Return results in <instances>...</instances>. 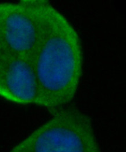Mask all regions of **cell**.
<instances>
[{"label": "cell", "mask_w": 126, "mask_h": 152, "mask_svg": "<svg viewBox=\"0 0 126 152\" xmlns=\"http://www.w3.org/2000/svg\"><path fill=\"white\" fill-rule=\"evenodd\" d=\"M37 83L35 104L53 113L74 99L83 69L78 34L50 4L30 57Z\"/></svg>", "instance_id": "6da1fadb"}, {"label": "cell", "mask_w": 126, "mask_h": 152, "mask_svg": "<svg viewBox=\"0 0 126 152\" xmlns=\"http://www.w3.org/2000/svg\"><path fill=\"white\" fill-rule=\"evenodd\" d=\"M50 4L47 0L0 3V51L30 58Z\"/></svg>", "instance_id": "3957f363"}, {"label": "cell", "mask_w": 126, "mask_h": 152, "mask_svg": "<svg viewBox=\"0 0 126 152\" xmlns=\"http://www.w3.org/2000/svg\"><path fill=\"white\" fill-rule=\"evenodd\" d=\"M37 83L29 57L0 51V97L18 104H35Z\"/></svg>", "instance_id": "277c9868"}, {"label": "cell", "mask_w": 126, "mask_h": 152, "mask_svg": "<svg viewBox=\"0 0 126 152\" xmlns=\"http://www.w3.org/2000/svg\"><path fill=\"white\" fill-rule=\"evenodd\" d=\"M53 114L10 152H101L87 114L75 107Z\"/></svg>", "instance_id": "7a4b0ae2"}]
</instances>
